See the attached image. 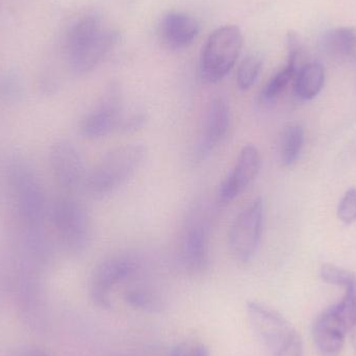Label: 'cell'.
<instances>
[{
	"mask_svg": "<svg viewBox=\"0 0 356 356\" xmlns=\"http://www.w3.org/2000/svg\"><path fill=\"white\" fill-rule=\"evenodd\" d=\"M42 272L19 254L2 269V280L19 319L35 332H45L49 319Z\"/></svg>",
	"mask_w": 356,
	"mask_h": 356,
	"instance_id": "1",
	"label": "cell"
},
{
	"mask_svg": "<svg viewBox=\"0 0 356 356\" xmlns=\"http://www.w3.org/2000/svg\"><path fill=\"white\" fill-rule=\"evenodd\" d=\"M116 31L106 29L97 15L83 17L73 24L66 40L69 65L76 74L96 68L118 41Z\"/></svg>",
	"mask_w": 356,
	"mask_h": 356,
	"instance_id": "2",
	"label": "cell"
},
{
	"mask_svg": "<svg viewBox=\"0 0 356 356\" xmlns=\"http://www.w3.org/2000/svg\"><path fill=\"white\" fill-rule=\"evenodd\" d=\"M6 175L20 228L44 227L49 216L47 197L31 165L22 159H13Z\"/></svg>",
	"mask_w": 356,
	"mask_h": 356,
	"instance_id": "3",
	"label": "cell"
},
{
	"mask_svg": "<svg viewBox=\"0 0 356 356\" xmlns=\"http://www.w3.org/2000/svg\"><path fill=\"white\" fill-rule=\"evenodd\" d=\"M145 156L146 148L141 144H127L111 150L88 173L85 188L96 197L112 194L135 175Z\"/></svg>",
	"mask_w": 356,
	"mask_h": 356,
	"instance_id": "4",
	"label": "cell"
},
{
	"mask_svg": "<svg viewBox=\"0 0 356 356\" xmlns=\"http://www.w3.org/2000/svg\"><path fill=\"white\" fill-rule=\"evenodd\" d=\"M211 217L207 207L196 204L188 211L178 238V259L184 271L200 274L211 257Z\"/></svg>",
	"mask_w": 356,
	"mask_h": 356,
	"instance_id": "5",
	"label": "cell"
},
{
	"mask_svg": "<svg viewBox=\"0 0 356 356\" xmlns=\"http://www.w3.org/2000/svg\"><path fill=\"white\" fill-rule=\"evenodd\" d=\"M49 217L60 245L71 254H81L89 248L92 224L85 205L67 194L54 201Z\"/></svg>",
	"mask_w": 356,
	"mask_h": 356,
	"instance_id": "6",
	"label": "cell"
},
{
	"mask_svg": "<svg viewBox=\"0 0 356 356\" xmlns=\"http://www.w3.org/2000/svg\"><path fill=\"white\" fill-rule=\"evenodd\" d=\"M243 47V35L236 25L216 29L201 54V76L207 83L222 81L234 68Z\"/></svg>",
	"mask_w": 356,
	"mask_h": 356,
	"instance_id": "7",
	"label": "cell"
},
{
	"mask_svg": "<svg viewBox=\"0 0 356 356\" xmlns=\"http://www.w3.org/2000/svg\"><path fill=\"white\" fill-rule=\"evenodd\" d=\"M142 259L131 252L111 255L100 261L92 272L89 293L92 302L102 309L112 307L111 294L115 286L135 277L142 269Z\"/></svg>",
	"mask_w": 356,
	"mask_h": 356,
	"instance_id": "8",
	"label": "cell"
},
{
	"mask_svg": "<svg viewBox=\"0 0 356 356\" xmlns=\"http://www.w3.org/2000/svg\"><path fill=\"white\" fill-rule=\"evenodd\" d=\"M265 221V202L261 197L251 201L232 222L228 234V246L232 257L241 263L254 257L261 244Z\"/></svg>",
	"mask_w": 356,
	"mask_h": 356,
	"instance_id": "9",
	"label": "cell"
},
{
	"mask_svg": "<svg viewBox=\"0 0 356 356\" xmlns=\"http://www.w3.org/2000/svg\"><path fill=\"white\" fill-rule=\"evenodd\" d=\"M49 164L56 184L69 195L86 186L88 172L85 161L71 142L60 140L51 146Z\"/></svg>",
	"mask_w": 356,
	"mask_h": 356,
	"instance_id": "10",
	"label": "cell"
},
{
	"mask_svg": "<svg viewBox=\"0 0 356 356\" xmlns=\"http://www.w3.org/2000/svg\"><path fill=\"white\" fill-rule=\"evenodd\" d=\"M124 116L120 91L116 86H113L99 104L81 119L79 133L89 140L106 137L119 131Z\"/></svg>",
	"mask_w": 356,
	"mask_h": 356,
	"instance_id": "11",
	"label": "cell"
},
{
	"mask_svg": "<svg viewBox=\"0 0 356 356\" xmlns=\"http://www.w3.org/2000/svg\"><path fill=\"white\" fill-rule=\"evenodd\" d=\"M353 323L338 305L324 311L313 326V340L321 356H340Z\"/></svg>",
	"mask_w": 356,
	"mask_h": 356,
	"instance_id": "12",
	"label": "cell"
},
{
	"mask_svg": "<svg viewBox=\"0 0 356 356\" xmlns=\"http://www.w3.org/2000/svg\"><path fill=\"white\" fill-rule=\"evenodd\" d=\"M230 125V106L226 98L217 96L209 102L202 131L194 149V160H207L225 139Z\"/></svg>",
	"mask_w": 356,
	"mask_h": 356,
	"instance_id": "13",
	"label": "cell"
},
{
	"mask_svg": "<svg viewBox=\"0 0 356 356\" xmlns=\"http://www.w3.org/2000/svg\"><path fill=\"white\" fill-rule=\"evenodd\" d=\"M246 311L253 332L272 353L282 346L294 330L278 312L263 303L248 301Z\"/></svg>",
	"mask_w": 356,
	"mask_h": 356,
	"instance_id": "14",
	"label": "cell"
},
{
	"mask_svg": "<svg viewBox=\"0 0 356 356\" xmlns=\"http://www.w3.org/2000/svg\"><path fill=\"white\" fill-rule=\"evenodd\" d=\"M261 159L254 145L244 146L229 175L219 188L221 202L229 203L238 198L254 181L261 170Z\"/></svg>",
	"mask_w": 356,
	"mask_h": 356,
	"instance_id": "15",
	"label": "cell"
},
{
	"mask_svg": "<svg viewBox=\"0 0 356 356\" xmlns=\"http://www.w3.org/2000/svg\"><path fill=\"white\" fill-rule=\"evenodd\" d=\"M286 43H288L289 54L286 66L269 79L259 95V100L265 106H271L277 102L282 92L290 85L291 81H294L300 68L298 66V60L301 47L298 35L295 33H289Z\"/></svg>",
	"mask_w": 356,
	"mask_h": 356,
	"instance_id": "16",
	"label": "cell"
},
{
	"mask_svg": "<svg viewBox=\"0 0 356 356\" xmlns=\"http://www.w3.org/2000/svg\"><path fill=\"white\" fill-rule=\"evenodd\" d=\"M200 27L196 19L181 12L168 13L161 24L163 40L172 49L188 47L198 35Z\"/></svg>",
	"mask_w": 356,
	"mask_h": 356,
	"instance_id": "17",
	"label": "cell"
},
{
	"mask_svg": "<svg viewBox=\"0 0 356 356\" xmlns=\"http://www.w3.org/2000/svg\"><path fill=\"white\" fill-rule=\"evenodd\" d=\"M322 45L330 58L356 66V27H338L328 31Z\"/></svg>",
	"mask_w": 356,
	"mask_h": 356,
	"instance_id": "18",
	"label": "cell"
},
{
	"mask_svg": "<svg viewBox=\"0 0 356 356\" xmlns=\"http://www.w3.org/2000/svg\"><path fill=\"white\" fill-rule=\"evenodd\" d=\"M326 72L323 65L311 62L299 68L294 79L295 95L301 100H312L317 97L325 86Z\"/></svg>",
	"mask_w": 356,
	"mask_h": 356,
	"instance_id": "19",
	"label": "cell"
},
{
	"mask_svg": "<svg viewBox=\"0 0 356 356\" xmlns=\"http://www.w3.org/2000/svg\"><path fill=\"white\" fill-rule=\"evenodd\" d=\"M305 129L299 123H290L280 136L278 154L284 167H291L300 158L305 146Z\"/></svg>",
	"mask_w": 356,
	"mask_h": 356,
	"instance_id": "20",
	"label": "cell"
},
{
	"mask_svg": "<svg viewBox=\"0 0 356 356\" xmlns=\"http://www.w3.org/2000/svg\"><path fill=\"white\" fill-rule=\"evenodd\" d=\"M124 300L133 309L147 313H160L164 309L162 296L152 286L145 284L127 289L124 293Z\"/></svg>",
	"mask_w": 356,
	"mask_h": 356,
	"instance_id": "21",
	"label": "cell"
},
{
	"mask_svg": "<svg viewBox=\"0 0 356 356\" xmlns=\"http://www.w3.org/2000/svg\"><path fill=\"white\" fill-rule=\"evenodd\" d=\"M263 69V60L259 56H247L238 69L236 83L241 91H248L253 87L261 75Z\"/></svg>",
	"mask_w": 356,
	"mask_h": 356,
	"instance_id": "22",
	"label": "cell"
},
{
	"mask_svg": "<svg viewBox=\"0 0 356 356\" xmlns=\"http://www.w3.org/2000/svg\"><path fill=\"white\" fill-rule=\"evenodd\" d=\"M24 93V83L20 75L12 71L0 74V102L16 104L22 99Z\"/></svg>",
	"mask_w": 356,
	"mask_h": 356,
	"instance_id": "23",
	"label": "cell"
},
{
	"mask_svg": "<svg viewBox=\"0 0 356 356\" xmlns=\"http://www.w3.org/2000/svg\"><path fill=\"white\" fill-rule=\"evenodd\" d=\"M320 276L326 284L344 286L345 289L356 288L355 274L338 266L325 264L320 269Z\"/></svg>",
	"mask_w": 356,
	"mask_h": 356,
	"instance_id": "24",
	"label": "cell"
},
{
	"mask_svg": "<svg viewBox=\"0 0 356 356\" xmlns=\"http://www.w3.org/2000/svg\"><path fill=\"white\" fill-rule=\"evenodd\" d=\"M338 217L345 224L356 222V188H348L343 195L338 207Z\"/></svg>",
	"mask_w": 356,
	"mask_h": 356,
	"instance_id": "25",
	"label": "cell"
},
{
	"mask_svg": "<svg viewBox=\"0 0 356 356\" xmlns=\"http://www.w3.org/2000/svg\"><path fill=\"white\" fill-rule=\"evenodd\" d=\"M169 356H211L207 345L199 341H184L171 349Z\"/></svg>",
	"mask_w": 356,
	"mask_h": 356,
	"instance_id": "26",
	"label": "cell"
},
{
	"mask_svg": "<svg viewBox=\"0 0 356 356\" xmlns=\"http://www.w3.org/2000/svg\"><path fill=\"white\" fill-rule=\"evenodd\" d=\"M274 356H302V342L295 330L282 343V346L273 353Z\"/></svg>",
	"mask_w": 356,
	"mask_h": 356,
	"instance_id": "27",
	"label": "cell"
},
{
	"mask_svg": "<svg viewBox=\"0 0 356 356\" xmlns=\"http://www.w3.org/2000/svg\"><path fill=\"white\" fill-rule=\"evenodd\" d=\"M146 119H147L146 115L141 112L134 113V114L129 115V117L124 116L119 131L127 134L135 133V131H139L144 127Z\"/></svg>",
	"mask_w": 356,
	"mask_h": 356,
	"instance_id": "28",
	"label": "cell"
},
{
	"mask_svg": "<svg viewBox=\"0 0 356 356\" xmlns=\"http://www.w3.org/2000/svg\"><path fill=\"white\" fill-rule=\"evenodd\" d=\"M10 356H51L41 347L35 345H25L15 350Z\"/></svg>",
	"mask_w": 356,
	"mask_h": 356,
	"instance_id": "29",
	"label": "cell"
},
{
	"mask_svg": "<svg viewBox=\"0 0 356 356\" xmlns=\"http://www.w3.org/2000/svg\"><path fill=\"white\" fill-rule=\"evenodd\" d=\"M351 336H353V344H355V346L356 347V318L355 324H353V328H351L350 330Z\"/></svg>",
	"mask_w": 356,
	"mask_h": 356,
	"instance_id": "30",
	"label": "cell"
},
{
	"mask_svg": "<svg viewBox=\"0 0 356 356\" xmlns=\"http://www.w3.org/2000/svg\"><path fill=\"white\" fill-rule=\"evenodd\" d=\"M110 356H131V355H122V353H115V355H111Z\"/></svg>",
	"mask_w": 356,
	"mask_h": 356,
	"instance_id": "31",
	"label": "cell"
}]
</instances>
